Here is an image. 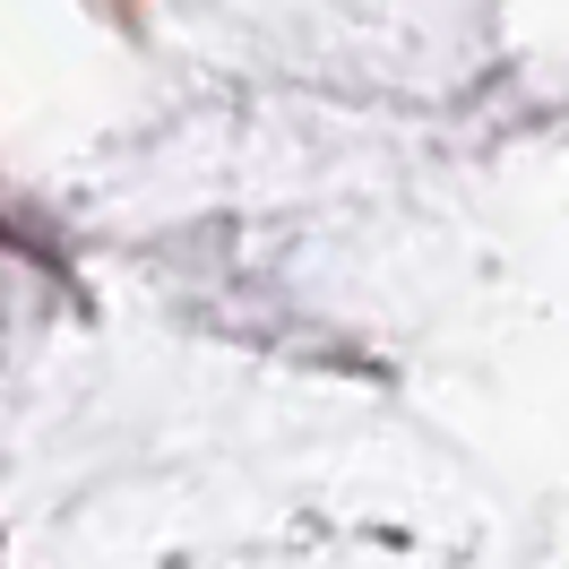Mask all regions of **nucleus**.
Here are the masks:
<instances>
[]
</instances>
